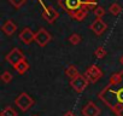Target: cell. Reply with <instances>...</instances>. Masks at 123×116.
<instances>
[{"label": "cell", "mask_w": 123, "mask_h": 116, "mask_svg": "<svg viewBox=\"0 0 123 116\" xmlns=\"http://www.w3.org/2000/svg\"><path fill=\"white\" fill-rule=\"evenodd\" d=\"M109 11H110V13L113 15V16H119L121 12H122V7H121L119 4L115 3V4H112V5L109 7Z\"/></svg>", "instance_id": "16"}, {"label": "cell", "mask_w": 123, "mask_h": 116, "mask_svg": "<svg viewBox=\"0 0 123 116\" xmlns=\"http://www.w3.org/2000/svg\"><path fill=\"white\" fill-rule=\"evenodd\" d=\"M0 116H18V114L12 106H5L0 111Z\"/></svg>", "instance_id": "15"}, {"label": "cell", "mask_w": 123, "mask_h": 116, "mask_svg": "<svg viewBox=\"0 0 123 116\" xmlns=\"http://www.w3.org/2000/svg\"><path fill=\"white\" fill-rule=\"evenodd\" d=\"M12 74L10 73V71H7V70H5L3 74H1V81L4 82V84H10L11 81H12Z\"/></svg>", "instance_id": "19"}, {"label": "cell", "mask_w": 123, "mask_h": 116, "mask_svg": "<svg viewBox=\"0 0 123 116\" xmlns=\"http://www.w3.org/2000/svg\"><path fill=\"white\" fill-rule=\"evenodd\" d=\"M89 85V81L87 80V77L85 75H79L76 77H74L73 80H70V86L73 87V90L77 93H82Z\"/></svg>", "instance_id": "6"}, {"label": "cell", "mask_w": 123, "mask_h": 116, "mask_svg": "<svg viewBox=\"0 0 123 116\" xmlns=\"http://www.w3.org/2000/svg\"><path fill=\"white\" fill-rule=\"evenodd\" d=\"M24 59H25L24 53H23L19 48H17V47L12 48V50L6 54V62L10 63L13 68L17 67V65H18L22 61H24Z\"/></svg>", "instance_id": "4"}, {"label": "cell", "mask_w": 123, "mask_h": 116, "mask_svg": "<svg viewBox=\"0 0 123 116\" xmlns=\"http://www.w3.org/2000/svg\"><path fill=\"white\" fill-rule=\"evenodd\" d=\"M34 116H36V115H34Z\"/></svg>", "instance_id": "24"}, {"label": "cell", "mask_w": 123, "mask_h": 116, "mask_svg": "<svg viewBox=\"0 0 123 116\" xmlns=\"http://www.w3.org/2000/svg\"><path fill=\"white\" fill-rule=\"evenodd\" d=\"M51 40H52V36H51V34L45 28H40L35 33V42L40 47H45Z\"/></svg>", "instance_id": "7"}, {"label": "cell", "mask_w": 123, "mask_h": 116, "mask_svg": "<svg viewBox=\"0 0 123 116\" xmlns=\"http://www.w3.org/2000/svg\"><path fill=\"white\" fill-rule=\"evenodd\" d=\"M64 116H76V115H75V112H74V111H71V110H68V111L64 114Z\"/></svg>", "instance_id": "22"}, {"label": "cell", "mask_w": 123, "mask_h": 116, "mask_svg": "<svg viewBox=\"0 0 123 116\" xmlns=\"http://www.w3.org/2000/svg\"><path fill=\"white\" fill-rule=\"evenodd\" d=\"M34 104H35V100H34L28 93H25V92L19 93V94L16 97V99H15V105H16L21 111H23V112H25V111H28L30 108H33Z\"/></svg>", "instance_id": "3"}, {"label": "cell", "mask_w": 123, "mask_h": 116, "mask_svg": "<svg viewBox=\"0 0 123 116\" xmlns=\"http://www.w3.org/2000/svg\"><path fill=\"white\" fill-rule=\"evenodd\" d=\"M89 29H91L97 36H100V35L107 29V24H106L101 18H97V19H94V21L91 23Z\"/></svg>", "instance_id": "10"}, {"label": "cell", "mask_w": 123, "mask_h": 116, "mask_svg": "<svg viewBox=\"0 0 123 116\" xmlns=\"http://www.w3.org/2000/svg\"><path fill=\"white\" fill-rule=\"evenodd\" d=\"M65 75H67V77H69L70 80H73L74 77L79 76L80 73H79V69L76 68V65L70 64V65H68V67L65 68Z\"/></svg>", "instance_id": "13"}, {"label": "cell", "mask_w": 123, "mask_h": 116, "mask_svg": "<svg viewBox=\"0 0 123 116\" xmlns=\"http://www.w3.org/2000/svg\"><path fill=\"white\" fill-rule=\"evenodd\" d=\"M106 54H107V52H106V50L103 46L97 47L95 51H94V56H95V58H98V59H103V58L106 57Z\"/></svg>", "instance_id": "17"}, {"label": "cell", "mask_w": 123, "mask_h": 116, "mask_svg": "<svg viewBox=\"0 0 123 116\" xmlns=\"http://www.w3.org/2000/svg\"><path fill=\"white\" fill-rule=\"evenodd\" d=\"M42 17H43V19L47 22V23H49V24H53L57 19H58V17H59V13H58V11L53 7V6H51V5H48V6H43V11H42Z\"/></svg>", "instance_id": "8"}, {"label": "cell", "mask_w": 123, "mask_h": 116, "mask_svg": "<svg viewBox=\"0 0 123 116\" xmlns=\"http://www.w3.org/2000/svg\"><path fill=\"white\" fill-rule=\"evenodd\" d=\"M29 68H30V65H29V63L24 59V61H22L17 67H15V70L19 74V75H23V74H25L28 70H29Z\"/></svg>", "instance_id": "14"}, {"label": "cell", "mask_w": 123, "mask_h": 116, "mask_svg": "<svg viewBox=\"0 0 123 116\" xmlns=\"http://www.w3.org/2000/svg\"><path fill=\"white\" fill-rule=\"evenodd\" d=\"M69 42L71 44V45H74V46H76V45H79L81 41H82V38H81V35L80 34H77V33H74V34H71L70 36H69Z\"/></svg>", "instance_id": "18"}, {"label": "cell", "mask_w": 123, "mask_h": 116, "mask_svg": "<svg viewBox=\"0 0 123 116\" xmlns=\"http://www.w3.org/2000/svg\"><path fill=\"white\" fill-rule=\"evenodd\" d=\"M82 115L83 116H100L101 114V110L99 106H97V104L94 102H88L81 110Z\"/></svg>", "instance_id": "9"}, {"label": "cell", "mask_w": 123, "mask_h": 116, "mask_svg": "<svg viewBox=\"0 0 123 116\" xmlns=\"http://www.w3.org/2000/svg\"><path fill=\"white\" fill-rule=\"evenodd\" d=\"M27 0H9V3L15 7V9H21L24 4H25Z\"/></svg>", "instance_id": "21"}, {"label": "cell", "mask_w": 123, "mask_h": 116, "mask_svg": "<svg viewBox=\"0 0 123 116\" xmlns=\"http://www.w3.org/2000/svg\"><path fill=\"white\" fill-rule=\"evenodd\" d=\"M19 40L25 44V45H30L33 41H35V33L30 29V28H24L22 29V32L19 33Z\"/></svg>", "instance_id": "11"}, {"label": "cell", "mask_w": 123, "mask_h": 116, "mask_svg": "<svg viewBox=\"0 0 123 116\" xmlns=\"http://www.w3.org/2000/svg\"><path fill=\"white\" fill-rule=\"evenodd\" d=\"M98 98L116 116H123V70L111 75L107 85L98 93Z\"/></svg>", "instance_id": "1"}, {"label": "cell", "mask_w": 123, "mask_h": 116, "mask_svg": "<svg viewBox=\"0 0 123 116\" xmlns=\"http://www.w3.org/2000/svg\"><path fill=\"white\" fill-rule=\"evenodd\" d=\"M58 4L71 18L80 22L87 17L89 10L98 6L95 0H59Z\"/></svg>", "instance_id": "2"}, {"label": "cell", "mask_w": 123, "mask_h": 116, "mask_svg": "<svg viewBox=\"0 0 123 116\" xmlns=\"http://www.w3.org/2000/svg\"><path fill=\"white\" fill-rule=\"evenodd\" d=\"M105 9L104 7H101V6H97L94 10H93V13H94V16L97 17V18H101L104 15H105Z\"/></svg>", "instance_id": "20"}, {"label": "cell", "mask_w": 123, "mask_h": 116, "mask_svg": "<svg viewBox=\"0 0 123 116\" xmlns=\"http://www.w3.org/2000/svg\"><path fill=\"white\" fill-rule=\"evenodd\" d=\"M83 75L87 77V80L89 81V84H95V82H98L103 77V71H101V69L98 65L92 64V65H89L86 69V71H85Z\"/></svg>", "instance_id": "5"}, {"label": "cell", "mask_w": 123, "mask_h": 116, "mask_svg": "<svg viewBox=\"0 0 123 116\" xmlns=\"http://www.w3.org/2000/svg\"><path fill=\"white\" fill-rule=\"evenodd\" d=\"M1 30H3L7 36H11V35H13V34L16 33V30H17V26H16V23H15L12 19H7V21L3 24Z\"/></svg>", "instance_id": "12"}, {"label": "cell", "mask_w": 123, "mask_h": 116, "mask_svg": "<svg viewBox=\"0 0 123 116\" xmlns=\"http://www.w3.org/2000/svg\"><path fill=\"white\" fill-rule=\"evenodd\" d=\"M119 62H121V64H122V65H123V56H122V57H121V58H119Z\"/></svg>", "instance_id": "23"}]
</instances>
